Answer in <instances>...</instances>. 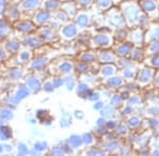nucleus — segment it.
Here are the masks:
<instances>
[{
  "instance_id": "nucleus-1",
  "label": "nucleus",
  "mask_w": 159,
  "mask_h": 156,
  "mask_svg": "<svg viewBox=\"0 0 159 156\" xmlns=\"http://www.w3.org/2000/svg\"><path fill=\"white\" fill-rule=\"evenodd\" d=\"M122 15L125 20V23L129 27H147L150 24L151 20L144 13L142 12L139 3L136 1H125L121 4Z\"/></svg>"
},
{
  "instance_id": "nucleus-2",
  "label": "nucleus",
  "mask_w": 159,
  "mask_h": 156,
  "mask_svg": "<svg viewBox=\"0 0 159 156\" xmlns=\"http://www.w3.org/2000/svg\"><path fill=\"white\" fill-rule=\"evenodd\" d=\"M139 6L150 20L159 19V3L157 0H140Z\"/></svg>"
},
{
  "instance_id": "nucleus-3",
  "label": "nucleus",
  "mask_w": 159,
  "mask_h": 156,
  "mask_svg": "<svg viewBox=\"0 0 159 156\" xmlns=\"http://www.w3.org/2000/svg\"><path fill=\"white\" fill-rule=\"evenodd\" d=\"M154 74H155V69L151 68V66H144L139 71L137 75V86L140 88H144L152 83Z\"/></svg>"
},
{
  "instance_id": "nucleus-4",
  "label": "nucleus",
  "mask_w": 159,
  "mask_h": 156,
  "mask_svg": "<svg viewBox=\"0 0 159 156\" xmlns=\"http://www.w3.org/2000/svg\"><path fill=\"white\" fill-rule=\"evenodd\" d=\"M127 37L132 44H135L136 47H141L144 43V30L140 27H135L127 34Z\"/></svg>"
},
{
  "instance_id": "nucleus-5",
  "label": "nucleus",
  "mask_w": 159,
  "mask_h": 156,
  "mask_svg": "<svg viewBox=\"0 0 159 156\" xmlns=\"http://www.w3.org/2000/svg\"><path fill=\"white\" fill-rule=\"evenodd\" d=\"M159 39V23H150L148 25V30L144 32V43Z\"/></svg>"
},
{
  "instance_id": "nucleus-6",
  "label": "nucleus",
  "mask_w": 159,
  "mask_h": 156,
  "mask_svg": "<svg viewBox=\"0 0 159 156\" xmlns=\"http://www.w3.org/2000/svg\"><path fill=\"white\" fill-rule=\"evenodd\" d=\"M108 22L110 25L116 29L122 30V27L125 25V20L123 18V15L120 14L118 11H114L108 16Z\"/></svg>"
},
{
  "instance_id": "nucleus-7",
  "label": "nucleus",
  "mask_w": 159,
  "mask_h": 156,
  "mask_svg": "<svg viewBox=\"0 0 159 156\" xmlns=\"http://www.w3.org/2000/svg\"><path fill=\"white\" fill-rule=\"evenodd\" d=\"M112 40L108 35H97L96 37L92 39V43H93V47H109L111 44Z\"/></svg>"
},
{
  "instance_id": "nucleus-8",
  "label": "nucleus",
  "mask_w": 159,
  "mask_h": 156,
  "mask_svg": "<svg viewBox=\"0 0 159 156\" xmlns=\"http://www.w3.org/2000/svg\"><path fill=\"white\" fill-rule=\"evenodd\" d=\"M133 48V44L130 42H123L119 44L116 48V54L121 57H126L130 54V51Z\"/></svg>"
},
{
  "instance_id": "nucleus-9",
  "label": "nucleus",
  "mask_w": 159,
  "mask_h": 156,
  "mask_svg": "<svg viewBox=\"0 0 159 156\" xmlns=\"http://www.w3.org/2000/svg\"><path fill=\"white\" fill-rule=\"evenodd\" d=\"M147 44H148V47L145 48V50H144L145 56H151V55L159 53V39L153 40V41L148 42Z\"/></svg>"
},
{
  "instance_id": "nucleus-10",
  "label": "nucleus",
  "mask_w": 159,
  "mask_h": 156,
  "mask_svg": "<svg viewBox=\"0 0 159 156\" xmlns=\"http://www.w3.org/2000/svg\"><path fill=\"white\" fill-rule=\"evenodd\" d=\"M116 54L112 52H100L99 53V60L102 63H111L116 61Z\"/></svg>"
},
{
  "instance_id": "nucleus-11",
  "label": "nucleus",
  "mask_w": 159,
  "mask_h": 156,
  "mask_svg": "<svg viewBox=\"0 0 159 156\" xmlns=\"http://www.w3.org/2000/svg\"><path fill=\"white\" fill-rule=\"evenodd\" d=\"M129 55H130V57H132V59L135 61H142L145 57L144 50L140 47H135V48L133 47Z\"/></svg>"
},
{
  "instance_id": "nucleus-12",
  "label": "nucleus",
  "mask_w": 159,
  "mask_h": 156,
  "mask_svg": "<svg viewBox=\"0 0 159 156\" xmlns=\"http://www.w3.org/2000/svg\"><path fill=\"white\" fill-rule=\"evenodd\" d=\"M105 82L109 86H112V88H119V86L124 84V80L119 76H109V78H107Z\"/></svg>"
},
{
  "instance_id": "nucleus-13",
  "label": "nucleus",
  "mask_w": 159,
  "mask_h": 156,
  "mask_svg": "<svg viewBox=\"0 0 159 156\" xmlns=\"http://www.w3.org/2000/svg\"><path fill=\"white\" fill-rule=\"evenodd\" d=\"M142 118L138 115H134V116H130L126 121V124L129 129H137L138 127H140L142 124Z\"/></svg>"
},
{
  "instance_id": "nucleus-14",
  "label": "nucleus",
  "mask_w": 159,
  "mask_h": 156,
  "mask_svg": "<svg viewBox=\"0 0 159 156\" xmlns=\"http://www.w3.org/2000/svg\"><path fill=\"white\" fill-rule=\"evenodd\" d=\"M144 62H145V65L151 66V68L157 70V69H159V53L148 56Z\"/></svg>"
},
{
  "instance_id": "nucleus-15",
  "label": "nucleus",
  "mask_w": 159,
  "mask_h": 156,
  "mask_svg": "<svg viewBox=\"0 0 159 156\" xmlns=\"http://www.w3.org/2000/svg\"><path fill=\"white\" fill-rule=\"evenodd\" d=\"M101 73L103 76H112L115 73H116V68L111 65H108V63H105V65L101 69Z\"/></svg>"
},
{
  "instance_id": "nucleus-16",
  "label": "nucleus",
  "mask_w": 159,
  "mask_h": 156,
  "mask_svg": "<svg viewBox=\"0 0 159 156\" xmlns=\"http://www.w3.org/2000/svg\"><path fill=\"white\" fill-rule=\"evenodd\" d=\"M122 74H123V77L125 79H134L136 77V75H137V72L135 71V69H133L132 66L129 65L123 70Z\"/></svg>"
},
{
  "instance_id": "nucleus-17",
  "label": "nucleus",
  "mask_w": 159,
  "mask_h": 156,
  "mask_svg": "<svg viewBox=\"0 0 159 156\" xmlns=\"http://www.w3.org/2000/svg\"><path fill=\"white\" fill-rule=\"evenodd\" d=\"M145 113H148V115L150 117H158L159 116V104L158 103H154L151 107L145 110Z\"/></svg>"
},
{
  "instance_id": "nucleus-18",
  "label": "nucleus",
  "mask_w": 159,
  "mask_h": 156,
  "mask_svg": "<svg viewBox=\"0 0 159 156\" xmlns=\"http://www.w3.org/2000/svg\"><path fill=\"white\" fill-rule=\"evenodd\" d=\"M127 99H129L127 103H129V106L130 107H135V106H138V104L142 103V98H141L139 95H133L129 97Z\"/></svg>"
},
{
  "instance_id": "nucleus-19",
  "label": "nucleus",
  "mask_w": 159,
  "mask_h": 156,
  "mask_svg": "<svg viewBox=\"0 0 159 156\" xmlns=\"http://www.w3.org/2000/svg\"><path fill=\"white\" fill-rule=\"evenodd\" d=\"M122 102H123V98L121 97V95H119V94L114 95L111 97V99H110V103H111V107H114V108L120 107L122 104Z\"/></svg>"
},
{
  "instance_id": "nucleus-20",
  "label": "nucleus",
  "mask_w": 159,
  "mask_h": 156,
  "mask_svg": "<svg viewBox=\"0 0 159 156\" xmlns=\"http://www.w3.org/2000/svg\"><path fill=\"white\" fill-rule=\"evenodd\" d=\"M89 21H90V18L87 14H81L79 15L78 17V23L81 25V27H86V25L89 24Z\"/></svg>"
},
{
  "instance_id": "nucleus-21",
  "label": "nucleus",
  "mask_w": 159,
  "mask_h": 156,
  "mask_svg": "<svg viewBox=\"0 0 159 156\" xmlns=\"http://www.w3.org/2000/svg\"><path fill=\"white\" fill-rule=\"evenodd\" d=\"M115 115V110L114 107H105V108L102 110V116L104 118H111Z\"/></svg>"
},
{
  "instance_id": "nucleus-22",
  "label": "nucleus",
  "mask_w": 159,
  "mask_h": 156,
  "mask_svg": "<svg viewBox=\"0 0 159 156\" xmlns=\"http://www.w3.org/2000/svg\"><path fill=\"white\" fill-rule=\"evenodd\" d=\"M148 124L152 130L159 129V118L158 117H150L148 119Z\"/></svg>"
},
{
  "instance_id": "nucleus-23",
  "label": "nucleus",
  "mask_w": 159,
  "mask_h": 156,
  "mask_svg": "<svg viewBox=\"0 0 159 156\" xmlns=\"http://www.w3.org/2000/svg\"><path fill=\"white\" fill-rule=\"evenodd\" d=\"M97 6L101 10H107L111 6V0H96Z\"/></svg>"
},
{
  "instance_id": "nucleus-24",
  "label": "nucleus",
  "mask_w": 159,
  "mask_h": 156,
  "mask_svg": "<svg viewBox=\"0 0 159 156\" xmlns=\"http://www.w3.org/2000/svg\"><path fill=\"white\" fill-rule=\"evenodd\" d=\"M82 59L85 61V62H91V61H93L96 59V56L93 54H91V53H85V54L83 55V57H82Z\"/></svg>"
},
{
  "instance_id": "nucleus-25",
  "label": "nucleus",
  "mask_w": 159,
  "mask_h": 156,
  "mask_svg": "<svg viewBox=\"0 0 159 156\" xmlns=\"http://www.w3.org/2000/svg\"><path fill=\"white\" fill-rule=\"evenodd\" d=\"M152 83L156 86V88H159V69L155 70V74H154Z\"/></svg>"
},
{
  "instance_id": "nucleus-26",
  "label": "nucleus",
  "mask_w": 159,
  "mask_h": 156,
  "mask_svg": "<svg viewBox=\"0 0 159 156\" xmlns=\"http://www.w3.org/2000/svg\"><path fill=\"white\" fill-rule=\"evenodd\" d=\"M83 140L86 142L87 145H91L92 142H93V137H92V135L91 134H85L83 136Z\"/></svg>"
},
{
  "instance_id": "nucleus-27",
  "label": "nucleus",
  "mask_w": 159,
  "mask_h": 156,
  "mask_svg": "<svg viewBox=\"0 0 159 156\" xmlns=\"http://www.w3.org/2000/svg\"><path fill=\"white\" fill-rule=\"evenodd\" d=\"M119 148V142L114 140V141H110L108 145H107V149L108 150H116Z\"/></svg>"
},
{
  "instance_id": "nucleus-28",
  "label": "nucleus",
  "mask_w": 159,
  "mask_h": 156,
  "mask_svg": "<svg viewBox=\"0 0 159 156\" xmlns=\"http://www.w3.org/2000/svg\"><path fill=\"white\" fill-rule=\"evenodd\" d=\"M127 129H129V127H126V126H119L118 127L117 132H118V134H120V135H124L129 131Z\"/></svg>"
},
{
  "instance_id": "nucleus-29",
  "label": "nucleus",
  "mask_w": 159,
  "mask_h": 156,
  "mask_svg": "<svg viewBox=\"0 0 159 156\" xmlns=\"http://www.w3.org/2000/svg\"><path fill=\"white\" fill-rule=\"evenodd\" d=\"M78 70L80 72H87V71H88V65H87L86 62L80 63L78 65Z\"/></svg>"
},
{
  "instance_id": "nucleus-30",
  "label": "nucleus",
  "mask_w": 159,
  "mask_h": 156,
  "mask_svg": "<svg viewBox=\"0 0 159 156\" xmlns=\"http://www.w3.org/2000/svg\"><path fill=\"white\" fill-rule=\"evenodd\" d=\"M117 124H118V122H117V120H109V121H107V122H105V126H106L108 129H115V128L117 127Z\"/></svg>"
},
{
  "instance_id": "nucleus-31",
  "label": "nucleus",
  "mask_w": 159,
  "mask_h": 156,
  "mask_svg": "<svg viewBox=\"0 0 159 156\" xmlns=\"http://www.w3.org/2000/svg\"><path fill=\"white\" fill-rule=\"evenodd\" d=\"M133 113V107H130L127 104L126 107H125V109L123 110V114H125V115H130Z\"/></svg>"
},
{
  "instance_id": "nucleus-32",
  "label": "nucleus",
  "mask_w": 159,
  "mask_h": 156,
  "mask_svg": "<svg viewBox=\"0 0 159 156\" xmlns=\"http://www.w3.org/2000/svg\"><path fill=\"white\" fill-rule=\"evenodd\" d=\"M89 99L90 100H98L100 98V94L99 93H92V94H89Z\"/></svg>"
},
{
  "instance_id": "nucleus-33",
  "label": "nucleus",
  "mask_w": 159,
  "mask_h": 156,
  "mask_svg": "<svg viewBox=\"0 0 159 156\" xmlns=\"http://www.w3.org/2000/svg\"><path fill=\"white\" fill-rule=\"evenodd\" d=\"M79 2L83 6H88L89 4H90L91 2H92V0H79Z\"/></svg>"
},
{
  "instance_id": "nucleus-34",
  "label": "nucleus",
  "mask_w": 159,
  "mask_h": 156,
  "mask_svg": "<svg viewBox=\"0 0 159 156\" xmlns=\"http://www.w3.org/2000/svg\"><path fill=\"white\" fill-rule=\"evenodd\" d=\"M150 154L154 156H159V148H155L150 151Z\"/></svg>"
},
{
  "instance_id": "nucleus-35",
  "label": "nucleus",
  "mask_w": 159,
  "mask_h": 156,
  "mask_svg": "<svg viewBox=\"0 0 159 156\" xmlns=\"http://www.w3.org/2000/svg\"><path fill=\"white\" fill-rule=\"evenodd\" d=\"M105 122H106V121H105V118H104V117H103V118H100V119L98 120V126H99V127H104V126H105Z\"/></svg>"
},
{
  "instance_id": "nucleus-36",
  "label": "nucleus",
  "mask_w": 159,
  "mask_h": 156,
  "mask_svg": "<svg viewBox=\"0 0 159 156\" xmlns=\"http://www.w3.org/2000/svg\"><path fill=\"white\" fill-rule=\"evenodd\" d=\"M103 107H104V104L102 103V102H97V103L94 104V107H93V108H94V109H97V110H99V109L103 108Z\"/></svg>"
}]
</instances>
